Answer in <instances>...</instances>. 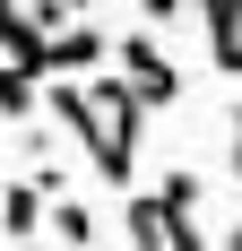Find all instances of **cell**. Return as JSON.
Returning a JSON list of instances; mask_svg holds the SVG:
<instances>
[{
  "label": "cell",
  "mask_w": 242,
  "mask_h": 251,
  "mask_svg": "<svg viewBox=\"0 0 242 251\" xmlns=\"http://www.w3.org/2000/svg\"><path fill=\"white\" fill-rule=\"evenodd\" d=\"M0 122H9V130H26V122H35V78L0 70Z\"/></svg>",
  "instance_id": "obj_8"
},
{
  "label": "cell",
  "mask_w": 242,
  "mask_h": 251,
  "mask_svg": "<svg viewBox=\"0 0 242 251\" xmlns=\"http://www.w3.org/2000/svg\"><path fill=\"white\" fill-rule=\"evenodd\" d=\"M113 78H121V87L147 104V113H173V104H182V70H173V52L156 44V26H130V35H121Z\"/></svg>",
  "instance_id": "obj_2"
},
{
  "label": "cell",
  "mask_w": 242,
  "mask_h": 251,
  "mask_svg": "<svg viewBox=\"0 0 242 251\" xmlns=\"http://www.w3.org/2000/svg\"><path fill=\"white\" fill-rule=\"evenodd\" d=\"M182 9H199V0H139V26H173Z\"/></svg>",
  "instance_id": "obj_9"
},
{
  "label": "cell",
  "mask_w": 242,
  "mask_h": 251,
  "mask_svg": "<svg viewBox=\"0 0 242 251\" xmlns=\"http://www.w3.org/2000/svg\"><path fill=\"white\" fill-rule=\"evenodd\" d=\"M52 234H61L70 251H87V243H96V208H87V200H52Z\"/></svg>",
  "instance_id": "obj_6"
},
{
  "label": "cell",
  "mask_w": 242,
  "mask_h": 251,
  "mask_svg": "<svg viewBox=\"0 0 242 251\" xmlns=\"http://www.w3.org/2000/svg\"><path fill=\"white\" fill-rule=\"evenodd\" d=\"M225 251H242V217H234V234H225Z\"/></svg>",
  "instance_id": "obj_11"
},
{
  "label": "cell",
  "mask_w": 242,
  "mask_h": 251,
  "mask_svg": "<svg viewBox=\"0 0 242 251\" xmlns=\"http://www.w3.org/2000/svg\"><path fill=\"white\" fill-rule=\"evenodd\" d=\"M199 191H208V182H199L191 165H165V174H156V200H165L173 217H191V208H199Z\"/></svg>",
  "instance_id": "obj_7"
},
{
  "label": "cell",
  "mask_w": 242,
  "mask_h": 251,
  "mask_svg": "<svg viewBox=\"0 0 242 251\" xmlns=\"http://www.w3.org/2000/svg\"><path fill=\"white\" fill-rule=\"evenodd\" d=\"M199 18H208V61L242 78V0H199Z\"/></svg>",
  "instance_id": "obj_4"
},
{
  "label": "cell",
  "mask_w": 242,
  "mask_h": 251,
  "mask_svg": "<svg viewBox=\"0 0 242 251\" xmlns=\"http://www.w3.org/2000/svg\"><path fill=\"white\" fill-rule=\"evenodd\" d=\"M52 113H61V130H70L78 148L96 156L104 182H130V156H139V122H147V104L130 96L113 70L87 78V87H52Z\"/></svg>",
  "instance_id": "obj_1"
},
{
  "label": "cell",
  "mask_w": 242,
  "mask_h": 251,
  "mask_svg": "<svg viewBox=\"0 0 242 251\" xmlns=\"http://www.w3.org/2000/svg\"><path fill=\"white\" fill-rule=\"evenodd\" d=\"M121 234H130V251H208L199 226H191V217H173L156 191H139V200L121 208Z\"/></svg>",
  "instance_id": "obj_3"
},
{
  "label": "cell",
  "mask_w": 242,
  "mask_h": 251,
  "mask_svg": "<svg viewBox=\"0 0 242 251\" xmlns=\"http://www.w3.org/2000/svg\"><path fill=\"white\" fill-rule=\"evenodd\" d=\"M234 182H242V113H234Z\"/></svg>",
  "instance_id": "obj_10"
},
{
  "label": "cell",
  "mask_w": 242,
  "mask_h": 251,
  "mask_svg": "<svg viewBox=\"0 0 242 251\" xmlns=\"http://www.w3.org/2000/svg\"><path fill=\"white\" fill-rule=\"evenodd\" d=\"M35 208H44V191H35V174H18L9 200H0V234H9V251H35Z\"/></svg>",
  "instance_id": "obj_5"
},
{
  "label": "cell",
  "mask_w": 242,
  "mask_h": 251,
  "mask_svg": "<svg viewBox=\"0 0 242 251\" xmlns=\"http://www.w3.org/2000/svg\"><path fill=\"white\" fill-rule=\"evenodd\" d=\"M61 9H70V18H78V9H87V0H61Z\"/></svg>",
  "instance_id": "obj_12"
}]
</instances>
